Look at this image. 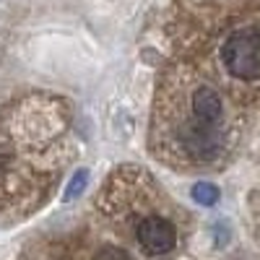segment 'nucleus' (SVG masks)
<instances>
[{"mask_svg":"<svg viewBox=\"0 0 260 260\" xmlns=\"http://www.w3.org/2000/svg\"><path fill=\"white\" fill-rule=\"evenodd\" d=\"M182 96L159 94L154 138L185 161H213L224 151V99L211 83H182Z\"/></svg>","mask_w":260,"mask_h":260,"instance_id":"obj_1","label":"nucleus"},{"mask_svg":"<svg viewBox=\"0 0 260 260\" xmlns=\"http://www.w3.org/2000/svg\"><path fill=\"white\" fill-rule=\"evenodd\" d=\"M224 71L237 81H257L260 78V29L242 26L232 31L219 50Z\"/></svg>","mask_w":260,"mask_h":260,"instance_id":"obj_2","label":"nucleus"},{"mask_svg":"<svg viewBox=\"0 0 260 260\" xmlns=\"http://www.w3.org/2000/svg\"><path fill=\"white\" fill-rule=\"evenodd\" d=\"M177 240H180L177 226L164 213H146L143 219L136 221V242L151 257L169 255L177 247Z\"/></svg>","mask_w":260,"mask_h":260,"instance_id":"obj_3","label":"nucleus"},{"mask_svg":"<svg viewBox=\"0 0 260 260\" xmlns=\"http://www.w3.org/2000/svg\"><path fill=\"white\" fill-rule=\"evenodd\" d=\"M190 195H192V201H195V203H201V206H213L216 201L221 198L219 187L211 185V182H195L192 190H190Z\"/></svg>","mask_w":260,"mask_h":260,"instance_id":"obj_4","label":"nucleus"},{"mask_svg":"<svg viewBox=\"0 0 260 260\" xmlns=\"http://www.w3.org/2000/svg\"><path fill=\"white\" fill-rule=\"evenodd\" d=\"M86 182H89V172L86 169H81V172H76L73 175V180H71V185H68V190H65V203H71L76 195H81L83 192V187H86Z\"/></svg>","mask_w":260,"mask_h":260,"instance_id":"obj_5","label":"nucleus"},{"mask_svg":"<svg viewBox=\"0 0 260 260\" xmlns=\"http://www.w3.org/2000/svg\"><path fill=\"white\" fill-rule=\"evenodd\" d=\"M91 260H133L122 247H117V245H102L94 255H91Z\"/></svg>","mask_w":260,"mask_h":260,"instance_id":"obj_6","label":"nucleus"}]
</instances>
